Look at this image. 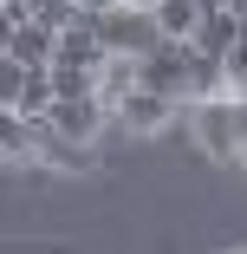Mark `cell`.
Wrapping results in <instances>:
<instances>
[{"instance_id": "10", "label": "cell", "mask_w": 247, "mask_h": 254, "mask_svg": "<svg viewBox=\"0 0 247 254\" xmlns=\"http://www.w3.org/2000/svg\"><path fill=\"white\" fill-rule=\"evenodd\" d=\"M26 7H33V20H46V26H59V33H65V26L78 20V0H26Z\"/></svg>"}, {"instance_id": "15", "label": "cell", "mask_w": 247, "mask_h": 254, "mask_svg": "<svg viewBox=\"0 0 247 254\" xmlns=\"http://www.w3.org/2000/svg\"><path fill=\"white\" fill-rule=\"evenodd\" d=\"M124 7H143V13H156V7H163V0H124Z\"/></svg>"}, {"instance_id": "16", "label": "cell", "mask_w": 247, "mask_h": 254, "mask_svg": "<svg viewBox=\"0 0 247 254\" xmlns=\"http://www.w3.org/2000/svg\"><path fill=\"white\" fill-rule=\"evenodd\" d=\"M234 98H241V105H247V85H234Z\"/></svg>"}, {"instance_id": "9", "label": "cell", "mask_w": 247, "mask_h": 254, "mask_svg": "<svg viewBox=\"0 0 247 254\" xmlns=\"http://www.w3.org/2000/svg\"><path fill=\"white\" fill-rule=\"evenodd\" d=\"M52 85H59V98H98V85H104V72L98 65H52Z\"/></svg>"}, {"instance_id": "2", "label": "cell", "mask_w": 247, "mask_h": 254, "mask_svg": "<svg viewBox=\"0 0 247 254\" xmlns=\"http://www.w3.org/2000/svg\"><path fill=\"white\" fill-rule=\"evenodd\" d=\"M91 20V33H98V46H104L111 59H150L156 46H163V26H156V13H143V7H111V13H85Z\"/></svg>"}, {"instance_id": "12", "label": "cell", "mask_w": 247, "mask_h": 254, "mask_svg": "<svg viewBox=\"0 0 247 254\" xmlns=\"http://www.w3.org/2000/svg\"><path fill=\"white\" fill-rule=\"evenodd\" d=\"M111 7H124V0H78V13H111Z\"/></svg>"}, {"instance_id": "3", "label": "cell", "mask_w": 247, "mask_h": 254, "mask_svg": "<svg viewBox=\"0 0 247 254\" xmlns=\"http://www.w3.org/2000/svg\"><path fill=\"white\" fill-rule=\"evenodd\" d=\"M195 143H202L215 163L247 157V137H241V111H234V98H208V105H195Z\"/></svg>"}, {"instance_id": "5", "label": "cell", "mask_w": 247, "mask_h": 254, "mask_svg": "<svg viewBox=\"0 0 247 254\" xmlns=\"http://www.w3.org/2000/svg\"><path fill=\"white\" fill-rule=\"evenodd\" d=\"M0 53L20 59V65H33V72H52V65H59V26L26 20V26H13V33H0Z\"/></svg>"}, {"instance_id": "8", "label": "cell", "mask_w": 247, "mask_h": 254, "mask_svg": "<svg viewBox=\"0 0 247 254\" xmlns=\"http://www.w3.org/2000/svg\"><path fill=\"white\" fill-rule=\"evenodd\" d=\"M202 7H195V0H163V7H156V26H163V39H195V33H202Z\"/></svg>"}, {"instance_id": "11", "label": "cell", "mask_w": 247, "mask_h": 254, "mask_svg": "<svg viewBox=\"0 0 247 254\" xmlns=\"http://www.w3.org/2000/svg\"><path fill=\"white\" fill-rule=\"evenodd\" d=\"M26 20H33L26 0H0V33H13V26H26Z\"/></svg>"}, {"instance_id": "14", "label": "cell", "mask_w": 247, "mask_h": 254, "mask_svg": "<svg viewBox=\"0 0 247 254\" xmlns=\"http://www.w3.org/2000/svg\"><path fill=\"white\" fill-rule=\"evenodd\" d=\"M228 13H234V20H241V33H247V0H234V7H228Z\"/></svg>"}, {"instance_id": "1", "label": "cell", "mask_w": 247, "mask_h": 254, "mask_svg": "<svg viewBox=\"0 0 247 254\" xmlns=\"http://www.w3.org/2000/svg\"><path fill=\"white\" fill-rule=\"evenodd\" d=\"M143 91H163L176 105H195L202 91V46L195 39H163L150 59H143Z\"/></svg>"}, {"instance_id": "6", "label": "cell", "mask_w": 247, "mask_h": 254, "mask_svg": "<svg viewBox=\"0 0 247 254\" xmlns=\"http://www.w3.org/2000/svg\"><path fill=\"white\" fill-rule=\"evenodd\" d=\"M111 118H117L124 130H137V137H150V130H163V124L176 118V98H163V91H143V85H137V91L124 98V105H117Z\"/></svg>"}, {"instance_id": "7", "label": "cell", "mask_w": 247, "mask_h": 254, "mask_svg": "<svg viewBox=\"0 0 247 254\" xmlns=\"http://www.w3.org/2000/svg\"><path fill=\"white\" fill-rule=\"evenodd\" d=\"M247 33H241V20L234 13H208L202 20V33H195V46H202L208 59H234V46H241Z\"/></svg>"}, {"instance_id": "13", "label": "cell", "mask_w": 247, "mask_h": 254, "mask_svg": "<svg viewBox=\"0 0 247 254\" xmlns=\"http://www.w3.org/2000/svg\"><path fill=\"white\" fill-rule=\"evenodd\" d=\"M195 7H202V13H228L234 0H195Z\"/></svg>"}, {"instance_id": "4", "label": "cell", "mask_w": 247, "mask_h": 254, "mask_svg": "<svg viewBox=\"0 0 247 254\" xmlns=\"http://www.w3.org/2000/svg\"><path fill=\"white\" fill-rule=\"evenodd\" d=\"M46 124H52L65 143H85V150H91V143H98V130H104V124H117V118H111V105H104V98H59Z\"/></svg>"}]
</instances>
